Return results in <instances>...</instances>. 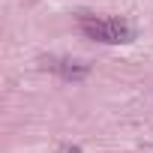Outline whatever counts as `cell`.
<instances>
[{"label":"cell","instance_id":"obj_1","mask_svg":"<svg viewBox=\"0 0 153 153\" xmlns=\"http://www.w3.org/2000/svg\"><path fill=\"white\" fill-rule=\"evenodd\" d=\"M81 30L90 39L108 42V45H126L135 39V30L120 18H81Z\"/></svg>","mask_w":153,"mask_h":153},{"label":"cell","instance_id":"obj_3","mask_svg":"<svg viewBox=\"0 0 153 153\" xmlns=\"http://www.w3.org/2000/svg\"><path fill=\"white\" fill-rule=\"evenodd\" d=\"M63 153H81V150H78V147H66Z\"/></svg>","mask_w":153,"mask_h":153},{"label":"cell","instance_id":"obj_2","mask_svg":"<svg viewBox=\"0 0 153 153\" xmlns=\"http://www.w3.org/2000/svg\"><path fill=\"white\" fill-rule=\"evenodd\" d=\"M51 69H57L60 78H66V81H81V78H87V72H90V66L78 63V60H57V63H51Z\"/></svg>","mask_w":153,"mask_h":153}]
</instances>
